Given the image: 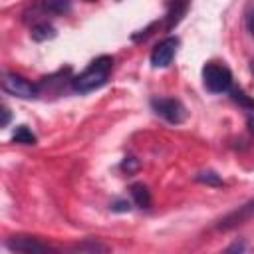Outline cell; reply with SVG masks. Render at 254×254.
<instances>
[{"label": "cell", "mask_w": 254, "mask_h": 254, "mask_svg": "<svg viewBox=\"0 0 254 254\" xmlns=\"http://www.w3.org/2000/svg\"><path fill=\"white\" fill-rule=\"evenodd\" d=\"M111 69H113V58H109V56H99V58H95L79 75H75V77L71 79V87H73L77 93H89V91L101 87V85L107 81Z\"/></svg>", "instance_id": "cell-1"}, {"label": "cell", "mask_w": 254, "mask_h": 254, "mask_svg": "<svg viewBox=\"0 0 254 254\" xmlns=\"http://www.w3.org/2000/svg\"><path fill=\"white\" fill-rule=\"evenodd\" d=\"M202 83L210 93H226L232 87V73L224 64L210 62L202 67Z\"/></svg>", "instance_id": "cell-2"}, {"label": "cell", "mask_w": 254, "mask_h": 254, "mask_svg": "<svg viewBox=\"0 0 254 254\" xmlns=\"http://www.w3.org/2000/svg\"><path fill=\"white\" fill-rule=\"evenodd\" d=\"M151 107H153V111H155L159 117H163L165 121L175 123V125L183 123L185 117H187L185 105H183L179 99H173V97H155V99L151 101Z\"/></svg>", "instance_id": "cell-3"}, {"label": "cell", "mask_w": 254, "mask_h": 254, "mask_svg": "<svg viewBox=\"0 0 254 254\" xmlns=\"http://www.w3.org/2000/svg\"><path fill=\"white\" fill-rule=\"evenodd\" d=\"M2 89L14 97H20V99H34L38 95V87L16 73H4Z\"/></svg>", "instance_id": "cell-4"}, {"label": "cell", "mask_w": 254, "mask_h": 254, "mask_svg": "<svg viewBox=\"0 0 254 254\" xmlns=\"http://www.w3.org/2000/svg\"><path fill=\"white\" fill-rule=\"evenodd\" d=\"M177 46H179L177 38H167V40L159 42L155 46V50L151 52V65L153 67H167L175 58Z\"/></svg>", "instance_id": "cell-5"}, {"label": "cell", "mask_w": 254, "mask_h": 254, "mask_svg": "<svg viewBox=\"0 0 254 254\" xmlns=\"http://www.w3.org/2000/svg\"><path fill=\"white\" fill-rule=\"evenodd\" d=\"M6 246L10 250L16 252H26V254H42V252H54L52 246L40 242L38 238H30V236H14L6 240Z\"/></svg>", "instance_id": "cell-6"}, {"label": "cell", "mask_w": 254, "mask_h": 254, "mask_svg": "<svg viewBox=\"0 0 254 254\" xmlns=\"http://www.w3.org/2000/svg\"><path fill=\"white\" fill-rule=\"evenodd\" d=\"M189 6H190V0H169V10H167V30H173L175 26H179V22L185 18Z\"/></svg>", "instance_id": "cell-7"}, {"label": "cell", "mask_w": 254, "mask_h": 254, "mask_svg": "<svg viewBox=\"0 0 254 254\" xmlns=\"http://www.w3.org/2000/svg\"><path fill=\"white\" fill-rule=\"evenodd\" d=\"M131 196H133L135 204L141 206V208H147L151 204V194H149L145 185H133L131 187Z\"/></svg>", "instance_id": "cell-8"}, {"label": "cell", "mask_w": 254, "mask_h": 254, "mask_svg": "<svg viewBox=\"0 0 254 254\" xmlns=\"http://www.w3.org/2000/svg\"><path fill=\"white\" fill-rule=\"evenodd\" d=\"M42 6L52 14H67L71 8V0H42Z\"/></svg>", "instance_id": "cell-9"}, {"label": "cell", "mask_w": 254, "mask_h": 254, "mask_svg": "<svg viewBox=\"0 0 254 254\" xmlns=\"http://www.w3.org/2000/svg\"><path fill=\"white\" fill-rule=\"evenodd\" d=\"M54 36H56V30H54L48 22L36 24V26L32 28V38H34L36 42H44V40H50V38H54Z\"/></svg>", "instance_id": "cell-10"}, {"label": "cell", "mask_w": 254, "mask_h": 254, "mask_svg": "<svg viewBox=\"0 0 254 254\" xmlns=\"http://www.w3.org/2000/svg\"><path fill=\"white\" fill-rule=\"evenodd\" d=\"M14 141H16V143H22V145H34V143H36V135H34L26 125H20V127L14 131Z\"/></svg>", "instance_id": "cell-11"}, {"label": "cell", "mask_w": 254, "mask_h": 254, "mask_svg": "<svg viewBox=\"0 0 254 254\" xmlns=\"http://www.w3.org/2000/svg\"><path fill=\"white\" fill-rule=\"evenodd\" d=\"M73 250H77V252H85V250H89V252H105L107 250V246H103V244H97V242H83V244H75L73 246Z\"/></svg>", "instance_id": "cell-12"}, {"label": "cell", "mask_w": 254, "mask_h": 254, "mask_svg": "<svg viewBox=\"0 0 254 254\" xmlns=\"http://www.w3.org/2000/svg\"><path fill=\"white\" fill-rule=\"evenodd\" d=\"M198 181H202V183H210V185H220V179L214 175V173H200L198 177H196Z\"/></svg>", "instance_id": "cell-13"}, {"label": "cell", "mask_w": 254, "mask_h": 254, "mask_svg": "<svg viewBox=\"0 0 254 254\" xmlns=\"http://www.w3.org/2000/svg\"><path fill=\"white\" fill-rule=\"evenodd\" d=\"M111 208H113V210H129L131 206H129V202H125V200H119V202H115Z\"/></svg>", "instance_id": "cell-14"}, {"label": "cell", "mask_w": 254, "mask_h": 254, "mask_svg": "<svg viewBox=\"0 0 254 254\" xmlns=\"http://www.w3.org/2000/svg\"><path fill=\"white\" fill-rule=\"evenodd\" d=\"M2 127H6L8 125V121H10V111H8V107H2Z\"/></svg>", "instance_id": "cell-15"}, {"label": "cell", "mask_w": 254, "mask_h": 254, "mask_svg": "<svg viewBox=\"0 0 254 254\" xmlns=\"http://www.w3.org/2000/svg\"><path fill=\"white\" fill-rule=\"evenodd\" d=\"M248 129H250V133L254 135V111L248 115Z\"/></svg>", "instance_id": "cell-16"}, {"label": "cell", "mask_w": 254, "mask_h": 254, "mask_svg": "<svg viewBox=\"0 0 254 254\" xmlns=\"http://www.w3.org/2000/svg\"><path fill=\"white\" fill-rule=\"evenodd\" d=\"M250 30H252V34H254V14L250 16Z\"/></svg>", "instance_id": "cell-17"}, {"label": "cell", "mask_w": 254, "mask_h": 254, "mask_svg": "<svg viewBox=\"0 0 254 254\" xmlns=\"http://www.w3.org/2000/svg\"><path fill=\"white\" fill-rule=\"evenodd\" d=\"M252 71H254V62H252Z\"/></svg>", "instance_id": "cell-18"}]
</instances>
